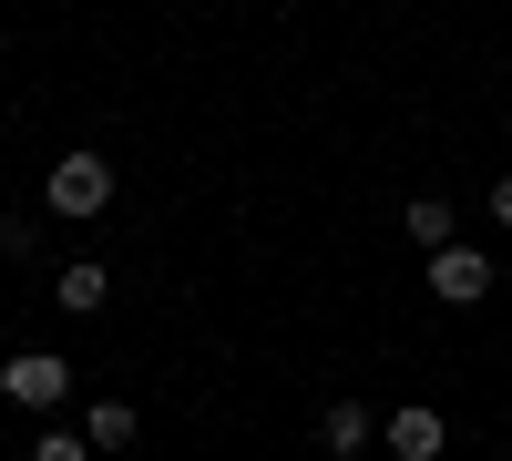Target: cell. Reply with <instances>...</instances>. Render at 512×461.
<instances>
[{
	"instance_id": "7a4b0ae2",
	"label": "cell",
	"mask_w": 512,
	"mask_h": 461,
	"mask_svg": "<svg viewBox=\"0 0 512 461\" xmlns=\"http://www.w3.org/2000/svg\"><path fill=\"white\" fill-rule=\"evenodd\" d=\"M0 400H21V410H41V421H52V410L72 400V369H62L52 349H21L11 369H0Z\"/></svg>"
},
{
	"instance_id": "8fae6325",
	"label": "cell",
	"mask_w": 512,
	"mask_h": 461,
	"mask_svg": "<svg viewBox=\"0 0 512 461\" xmlns=\"http://www.w3.org/2000/svg\"><path fill=\"white\" fill-rule=\"evenodd\" d=\"M390 461H400V451H390Z\"/></svg>"
},
{
	"instance_id": "277c9868",
	"label": "cell",
	"mask_w": 512,
	"mask_h": 461,
	"mask_svg": "<svg viewBox=\"0 0 512 461\" xmlns=\"http://www.w3.org/2000/svg\"><path fill=\"white\" fill-rule=\"evenodd\" d=\"M379 431H390V451H400V461H441V441H451V421H441L431 400H400Z\"/></svg>"
},
{
	"instance_id": "9c48e42d",
	"label": "cell",
	"mask_w": 512,
	"mask_h": 461,
	"mask_svg": "<svg viewBox=\"0 0 512 461\" xmlns=\"http://www.w3.org/2000/svg\"><path fill=\"white\" fill-rule=\"evenodd\" d=\"M31 461H93V441H82V431H52V421H41V441H31Z\"/></svg>"
},
{
	"instance_id": "52a82bcc",
	"label": "cell",
	"mask_w": 512,
	"mask_h": 461,
	"mask_svg": "<svg viewBox=\"0 0 512 461\" xmlns=\"http://www.w3.org/2000/svg\"><path fill=\"white\" fill-rule=\"evenodd\" d=\"M52 298H62V308H72V318H82V308H103V298H113V277H103V267H93V257H72V267H62V277H52Z\"/></svg>"
},
{
	"instance_id": "ba28073f",
	"label": "cell",
	"mask_w": 512,
	"mask_h": 461,
	"mask_svg": "<svg viewBox=\"0 0 512 461\" xmlns=\"http://www.w3.org/2000/svg\"><path fill=\"white\" fill-rule=\"evenodd\" d=\"M318 441L328 451H369V400H328L318 410Z\"/></svg>"
},
{
	"instance_id": "5b68a950",
	"label": "cell",
	"mask_w": 512,
	"mask_h": 461,
	"mask_svg": "<svg viewBox=\"0 0 512 461\" xmlns=\"http://www.w3.org/2000/svg\"><path fill=\"white\" fill-rule=\"evenodd\" d=\"M400 226H410V246H420V257L461 246V226H451V205H441V195H410V216H400Z\"/></svg>"
},
{
	"instance_id": "8992f818",
	"label": "cell",
	"mask_w": 512,
	"mask_h": 461,
	"mask_svg": "<svg viewBox=\"0 0 512 461\" xmlns=\"http://www.w3.org/2000/svg\"><path fill=\"white\" fill-rule=\"evenodd\" d=\"M134 431H144V421H134V400H93V410H82V441H93V451H123Z\"/></svg>"
},
{
	"instance_id": "30bf717a",
	"label": "cell",
	"mask_w": 512,
	"mask_h": 461,
	"mask_svg": "<svg viewBox=\"0 0 512 461\" xmlns=\"http://www.w3.org/2000/svg\"><path fill=\"white\" fill-rule=\"evenodd\" d=\"M492 216H502V226H512V175H502V185H492Z\"/></svg>"
},
{
	"instance_id": "6da1fadb",
	"label": "cell",
	"mask_w": 512,
	"mask_h": 461,
	"mask_svg": "<svg viewBox=\"0 0 512 461\" xmlns=\"http://www.w3.org/2000/svg\"><path fill=\"white\" fill-rule=\"evenodd\" d=\"M41 205H52V216H103L113 205V154H62L52 175H41Z\"/></svg>"
},
{
	"instance_id": "3957f363",
	"label": "cell",
	"mask_w": 512,
	"mask_h": 461,
	"mask_svg": "<svg viewBox=\"0 0 512 461\" xmlns=\"http://www.w3.org/2000/svg\"><path fill=\"white\" fill-rule=\"evenodd\" d=\"M431 298L441 308H482L492 298V257H482V246H441V257H431Z\"/></svg>"
}]
</instances>
